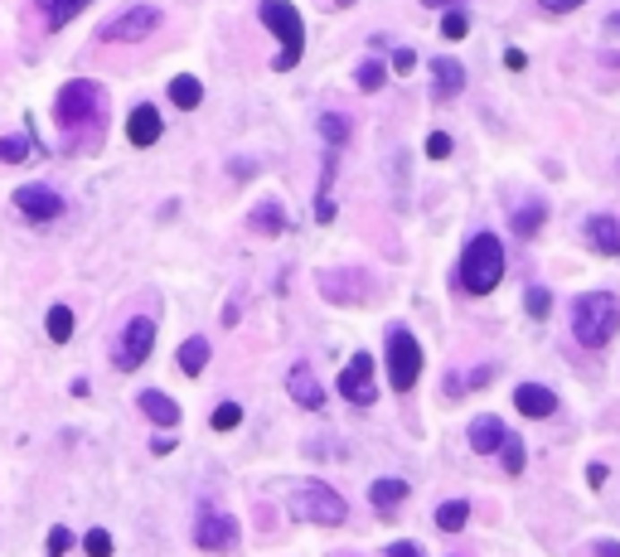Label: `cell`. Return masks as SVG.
<instances>
[{"mask_svg":"<svg viewBox=\"0 0 620 557\" xmlns=\"http://www.w3.org/2000/svg\"><path fill=\"white\" fill-rule=\"evenodd\" d=\"M392 68H398V73H412V68H417V54H412V49H398V54H392Z\"/></svg>","mask_w":620,"mask_h":557,"instance_id":"obj_38","label":"cell"},{"mask_svg":"<svg viewBox=\"0 0 620 557\" xmlns=\"http://www.w3.org/2000/svg\"><path fill=\"white\" fill-rule=\"evenodd\" d=\"M441 34H446V39H465V34H470V20H465L461 10H446V20H441Z\"/></svg>","mask_w":620,"mask_h":557,"instance_id":"obj_33","label":"cell"},{"mask_svg":"<svg viewBox=\"0 0 620 557\" xmlns=\"http://www.w3.org/2000/svg\"><path fill=\"white\" fill-rule=\"evenodd\" d=\"M606 476H611V470H606L601 460H596V466H587V480H591V490H601V484H606Z\"/></svg>","mask_w":620,"mask_h":557,"instance_id":"obj_39","label":"cell"},{"mask_svg":"<svg viewBox=\"0 0 620 557\" xmlns=\"http://www.w3.org/2000/svg\"><path fill=\"white\" fill-rule=\"evenodd\" d=\"M422 5H456V0H422Z\"/></svg>","mask_w":620,"mask_h":557,"instance_id":"obj_46","label":"cell"},{"mask_svg":"<svg viewBox=\"0 0 620 557\" xmlns=\"http://www.w3.org/2000/svg\"><path fill=\"white\" fill-rule=\"evenodd\" d=\"M82 548H88V557H112V533H107V528H92L88 538H82Z\"/></svg>","mask_w":620,"mask_h":557,"instance_id":"obj_32","label":"cell"},{"mask_svg":"<svg viewBox=\"0 0 620 557\" xmlns=\"http://www.w3.org/2000/svg\"><path fill=\"white\" fill-rule=\"evenodd\" d=\"M616 330H620V301L611 291H587L572 301V335H577L581 349L611 345Z\"/></svg>","mask_w":620,"mask_h":557,"instance_id":"obj_1","label":"cell"},{"mask_svg":"<svg viewBox=\"0 0 620 557\" xmlns=\"http://www.w3.org/2000/svg\"><path fill=\"white\" fill-rule=\"evenodd\" d=\"M286 388H291V398L301 402L306 412H320V407H325V388L315 383V373H310V364H296V369L286 373Z\"/></svg>","mask_w":620,"mask_h":557,"instance_id":"obj_14","label":"cell"},{"mask_svg":"<svg viewBox=\"0 0 620 557\" xmlns=\"http://www.w3.org/2000/svg\"><path fill=\"white\" fill-rule=\"evenodd\" d=\"M388 378L398 393H412L417 378H422V345H417L402 325L388 330Z\"/></svg>","mask_w":620,"mask_h":557,"instance_id":"obj_5","label":"cell"},{"mask_svg":"<svg viewBox=\"0 0 620 557\" xmlns=\"http://www.w3.org/2000/svg\"><path fill=\"white\" fill-rule=\"evenodd\" d=\"M335 5H340V10H349V5H354V0H335Z\"/></svg>","mask_w":620,"mask_h":557,"instance_id":"obj_47","label":"cell"},{"mask_svg":"<svg viewBox=\"0 0 620 557\" xmlns=\"http://www.w3.org/2000/svg\"><path fill=\"white\" fill-rule=\"evenodd\" d=\"M543 219H547V204L543 199H529L523 209H514V219H509V228L519 233V238H533V233L543 228Z\"/></svg>","mask_w":620,"mask_h":557,"instance_id":"obj_21","label":"cell"},{"mask_svg":"<svg viewBox=\"0 0 620 557\" xmlns=\"http://www.w3.org/2000/svg\"><path fill=\"white\" fill-rule=\"evenodd\" d=\"M504 422H499V417H475L470 422V446H475V451H480V456H490V451H499V446H504Z\"/></svg>","mask_w":620,"mask_h":557,"instance_id":"obj_17","label":"cell"},{"mask_svg":"<svg viewBox=\"0 0 620 557\" xmlns=\"http://www.w3.org/2000/svg\"><path fill=\"white\" fill-rule=\"evenodd\" d=\"M490 378H495V369H490V364H485V369H475V373H470V388H480V383H490Z\"/></svg>","mask_w":620,"mask_h":557,"instance_id":"obj_41","label":"cell"},{"mask_svg":"<svg viewBox=\"0 0 620 557\" xmlns=\"http://www.w3.org/2000/svg\"><path fill=\"white\" fill-rule=\"evenodd\" d=\"M160 25V10L155 5H126L116 20H107V25L98 30V39L102 44H136V39H146V34Z\"/></svg>","mask_w":620,"mask_h":557,"instance_id":"obj_7","label":"cell"},{"mask_svg":"<svg viewBox=\"0 0 620 557\" xmlns=\"http://www.w3.org/2000/svg\"><path fill=\"white\" fill-rule=\"evenodd\" d=\"M126 136H131V146H155L160 141V112L155 107H131V116H126Z\"/></svg>","mask_w":620,"mask_h":557,"instance_id":"obj_15","label":"cell"},{"mask_svg":"<svg viewBox=\"0 0 620 557\" xmlns=\"http://www.w3.org/2000/svg\"><path fill=\"white\" fill-rule=\"evenodd\" d=\"M426 156H432V160H446V156H451V136H446V132H432V136H426Z\"/></svg>","mask_w":620,"mask_h":557,"instance_id":"obj_36","label":"cell"},{"mask_svg":"<svg viewBox=\"0 0 620 557\" xmlns=\"http://www.w3.org/2000/svg\"><path fill=\"white\" fill-rule=\"evenodd\" d=\"M15 204L34 223H49V219L64 213V199H58V189H49V184H20L15 189Z\"/></svg>","mask_w":620,"mask_h":557,"instance_id":"obj_10","label":"cell"},{"mask_svg":"<svg viewBox=\"0 0 620 557\" xmlns=\"http://www.w3.org/2000/svg\"><path fill=\"white\" fill-rule=\"evenodd\" d=\"M523 64H529V58H523L519 49H509V54H504V68H523Z\"/></svg>","mask_w":620,"mask_h":557,"instance_id":"obj_43","label":"cell"},{"mask_svg":"<svg viewBox=\"0 0 620 557\" xmlns=\"http://www.w3.org/2000/svg\"><path fill=\"white\" fill-rule=\"evenodd\" d=\"M514 407L523 412V417H553L557 412V393L553 388H543V383H519L514 388Z\"/></svg>","mask_w":620,"mask_h":557,"instance_id":"obj_12","label":"cell"},{"mask_svg":"<svg viewBox=\"0 0 620 557\" xmlns=\"http://www.w3.org/2000/svg\"><path fill=\"white\" fill-rule=\"evenodd\" d=\"M107 116V92L98 88V82H88V78H73V82H64L58 88V98H54V122L58 126H98Z\"/></svg>","mask_w":620,"mask_h":557,"instance_id":"obj_4","label":"cell"},{"mask_svg":"<svg viewBox=\"0 0 620 557\" xmlns=\"http://www.w3.org/2000/svg\"><path fill=\"white\" fill-rule=\"evenodd\" d=\"M368 500H374L378 514H392V509L408 500V480H402V476H392V480H374V484H368Z\"/></svg>","mask_w":620,"mask_h":557,"instance_id":"obj_18","label":"cell"},{"mask_svg":"<svg viewBox=\"0 0 620 557\" xmlns=\"http://www.w3.org/2000/svg\"><path fill=\"white\" fill-rule=\"evenodd\" d=\"M538 5L547 15H563V10H577V5H587V0H538Z\"/></svg>","mask_w":620,"mask_h":557,"instance_id":"obj_37","label":"cell"},{"mask_svg":"<svg viewBox=\"0 0 620 557\" xmlns=\"http://www.w3.org/2000/svg\"><path fill=\"white\" fill-rule=\"evenodd\" d=\"M257 20L267 25L271 34L281 39V54H277V73H286V68L301 64V49H306V25H301V10L291 5V0H262L257 5Z\"/></svg>","mask_w":620,"mask_h":557,"instance_id":"obj_3","label":"cell"},{"mask_svg":"<svg viewBox=\"0 0 620 557\" xmlns=\"http://www.w3.org/2000/svg\"><path fill=\"white\" fill-rule=\"evenodd\" d=\"M204 364H209V339L204 335L185 339V345H180V369L194 378V373H204Z\"/></svg>","mask_w":620,"mask_h":557,"instance_id":"obj_24","label":"cell"},{"mask_svg":"<svg viewBox=\"0 0 620 557\" xmlns=\"http://www.w3.org/2000/svg\"><path fill=\"white\" fill-rule=\"evenodd\" d=\"M340 557H359V553H340Z\"/></svg>","mask_w":620,"mask_h":557,"instance_id":"obj_48","label":"cell"},{"mask_svg":"<svg viewBox=\"0 0 620 557\" xmlns=\"http://www.w3.org/2000/svg\"><path fill=\"white\" fill-rule=\"evenodd\" d=\"M499 456H504V470H509V476H523V441H519V436H504Z\"/></svg>","mask_w":620,"mask_h":557,"instance_id":"obj_30","label":"cell"},{"mask_svg":"<svg viewBox=\"0 0 620 557\" xmlns=\"http://www.w3.org/2000/svg\"><path fill=\"white\" fill-rule=\"evenodd\" d=\"M606 30H611V34H620V15H611V20H606Z\"/></svg>","mask_w":620,"mask_h":557,"instance_id":"obj_45","label":"cell"},{"mask_svg":"<svg viewBox=\"0 0 620 557\" xmlns=\"http://www.w3.org/2000/svg\"><path fill=\"white\" fill-rule=\"evenodd\" d=\"M320 136H325L330 146H344V141H349V116H344V112H325V116H320Z\"/></svg>","mask_w":620,"mask_h":557,"instance_id":"obj_27","label":"cell"},{"mask_svg":"<svg viewBox=\"0 0 620 557\" xmlns=\"http://www.w3.org/2000/svg\"><path fill=\"white\" fill-rule=\"evenodd\" d=\"M136 402H141V412H146L155 426H180V402L165 398L160 388H146V393H136Z\"/></svg>","mask_w":620,"mask_h":557,"instance_id":"obj_16","label":"cell"},{"mask_svg":"<svg viewBox=\"0 0 620 557\" xmlns=\"http://www.w3.org/2000/svg\"><path fill=\"white\" fill-rule=\"evenodd\" d=\"M291 509H296V514H306L310 524H330V528L344 524V514H349V509H344V500H340L335 490H330L325 480H306L301 490L291 494Z\"/></svg>","mask_w":620,"mask_h":557,"instance_id":"obj_6","label":"cell"},{"mask_svg":"<svg viewBox=\"0 0 620 557\" xmlns=\"http://www.w3.org/2000/svg\"><path fill=\"white\" fill-rule=\"evenodd\" d=\"M170 446H175L170 436H155V441H151V451H155V456H170Z\"/></svg>","mask_w":620,"mask_h":557,"instance_id":"obj_42","label":"cell"},{"mask_svg":"<svg viewBox=\"0 0 620 557\" xmlns=\"http://www.w3.org/2000/svg\"><path fill=\"white\" fill-rule=\"evenodd\" d=\"M170 102L180 107V112H194L199 102H204V88H199V78H189V73H180L170 82Z\"/></svg>","mask_w":620,"mask_h":557,"instance_id":"obj_23","label":"cell"},{"mask_svg":"<svg viewBox=\"0 0 620 557\" xmlns=\"http://www.w3.org/2000/svg\"><path fill=\"white\" fill-rule=\"evenodd\" d=\"M596 553H601V557H620V543H616V538H606V543H601V548H596Z\"/></svg>","mask_w":620,"mask_h":557,"instance_id":"obj_44","label":"cell"},{"mask_svg":"<svg viewBox=\"0 0 620 557\" xmlns=\"http://www.w3.org/2000/svg\"><path fill=\"white\" fill-rule=\"evenodd\" d=\"M92 0H39V10H44V25L49 30H64L68 20L78 15V10H88Z\"/></svg>","mask_w":620,"mask_h":557,"instance_id":"obj_22","label":"cell"},{"mask_svg":"<svg viewBox=\"0 0 620 557\" xmlns=\"http://www.w3.org/2000/svg\"><path fill=\"white\" fill-rule=\"evenodd\" d=\"M504 281V243L495 233H475L461 257V287L470 296H490Z\"/></svg>","mask_w":620,"mask_h":557,"instance_id":"obj_2","label":"cell"},{"mask_svg":"<svg viewBox=\"0 0 620 557\" xmlns=\"http://www.w3.org/2000/svg\"><path fill=\"white\" fill-rule=\"evenodd\" d=\"M388 557H422V548H417V543H392Z\"/></svg>","mask_w":620,"mask_h":557,"instance_id":"obj_40","label":"cell"},{"mask_svg":"<svg viewBox=\"0 0 620 557\" xmlns=\"http://www.w3.org/2000/svg\"><path fill=\"white\" fill-rule=\"evenodd\" d=\"M25 156H30V141H25V136H0V160L20 165Z\"/></svg>","mask_w":620,"mask_h":557,"instance_id":"obj_31","label":"cell"},{"mask_svg":"<svg viewBox=\"0 0 620 557\" xmlns=\"http://www.w3.org/2000/svg\"><path fill=\"white\" fill-rule=\"evenodd\" d=\"M44 330H49L54 345H68V339H73V311H68V305H54V311L44 315Z\"/></svg>","mask_w":620,"mask_h":557,"instance_id":"obj_25","label":"cell"},{"mask_svg":"<svg viewBox=\"0 0 620 557\" xmlns=\"http://www.w3.org/2000/svg\"><path fill=\"white\" fill-rule=\"evenodd\" d=\"M237 422H243V407H237V402H219V407H213V417H209L213 432H233Z\"/></svg>","mask_w":620,"mask_h":557,"instance_id":"obj_29","label":"cell"},{"mask_svg":"<svg viewBox=\"0 0 620 557\" xmlns=\"http://www.w3.org/2000/svg\"><path fill=\"white\" fill-rule=\"evenodd\" d=\"M253 233H267V238L286 233V209L277 204V199H262V204L253 209Z\"/></svg>","mask_w":620,"mask_h":557,"instance_id":"obj_20","label":"cell"},{"mask_svg":"<svg viewBox=\"0 0 620 557\" xmlns=\"http://www.w3.org/2000/svg\"><path fill=\"white\" fill-rule=\"evenodd\" d=\"M432 82H436V98H456V92L465 88V68L456 64V58L441 54L432 64Z\"/></svg>","mask_w":620,"mask_h":557,"instance_id":"obj_19","label":"cell"},{"mask_svg":"<svg viewBox=\"0 0 620 557\" xmlns=\"http://www.w3.org/2000/svg\"><path fill=\"white\" fill-rule=\"evenodd\" d=\"M68 548H73V533H68L64 524H58V528H49V557H64Z\"/></svg>","mask_w":620,"mask_h":557,"instance_id":"obj_35","label":"cell"},{"mask_svg":"<svg viewBox=\"0 0 620 557\" xmlns=\"http://www.w3.org/2000/svg\"><path fill=\"white\" fill-rule=\"evenodd\" d=\"M465 518H470V504H465V500H451V504L436 509V528L441 533H461Z\"/></svg>","mask_w":620,"mask_h":557,"instance_id":"obj_26","label":"cell"},{"mask_svg":"<svg viewBox=\"0 0 620 557\" xmlns=\"http://www.w3.org/2000/svg\"><path fill=\"white\" fill-rule=\"evenodd\" d=\"M340 398H349V402H374V359L368 354H354L349 364H344V373H340Z\"/></svg>","mask_w":620,"mask_h":557,"instance_id":"obj_11","label":"cell"},{"mask_svg":"<svg viewBox=\"0 0 620 557\" xmlns=\"http://www.w3.org/2000/svg\"><path fill=\"white\" fill-rule=\"evenodd\" d=\"M587 243H591V253H601V257H620V219H611V213H591L587 219Z\"/></svg>","mask_w":620,"mask_h":557,"instance_id":"obj_13","label":"cell"},{"mask_svg":"<svg viewBox=\"0 0 620 557\" xmlns=\"http://www.w3.org/2000/svg\"><path fill=\"white\" fill-rule=\"evenodd\" d=\"M547 311H553V296H547V287H529V315L533 320H547Z\"/></svg>","mask_w":620,"mask_h":557,"instance_id":"obj_34","label":"cell"},{"mask_svg":"<svg viewBox=\"0 0 620 557\" xmlns=\"http://www.w3.org/2000/svg\"><path fill=\"white\" fill-rule=\"evenodd\" d=\"M383 78H388V68L378 64V58H364L359 73H354V82H359L364 92H378V88H383Z\"/></svg>","mask_w":620,"mask_h":557,"instance_id":"obj_28","label":"cell"},{"mask_svg":"<svg viewBox=\"0 0 620 557\" xmlns=\"http://www.w3.org/2000/svg\"><path fill=\"white\" fill-rule=\"evenodd\" d=\"M151 345H155V320H146V315H136L131 325L122 330V339H116V369L122 373H131V369H141V364L151 359Z\"/></svg>","mask_w":620,"mask_h":557,"instance_id":"obj_8","label":"cell"},{"mask_svg":"<svg viewBox=\"0 0 620 557\" xmlns=\"http://www.w3.org/2000/svg\"><path fill=\"white\" fill-rule=\"evenodd\" d=\"M194 543L204 553H233L237 548V524L233 514H219V509H204L194 524Z\"/></svg>","mask_w":620,"mask_h":557,"instance_id":"obj_9","label":"cell"}]
</instances>
